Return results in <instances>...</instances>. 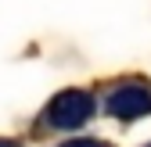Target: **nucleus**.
Returning <instances> with one entry per match:
<instances>
[{"mask_svg": "<svg viewBox=\"0 0 151 147\" xmlns=\"http://www.w3.org/2000/svg\"><path fill=\"white\" fill-rule=\"evenodd\" d=\"M93 115V97L86 90H61L47 108V126L50 129H79Z\"/></svg>", "mask_w": 151, "mask_h": 147, "instance_id": "obj_1", "label": "nucleus"}, {"mask_svg": "<svg viewBox=\"0 0 151 147\" xmlns=\"http://www.w3.org/2000/svg\"><path fill=\"white\" fill-rule=\"evenodd\" d=\"M147 147H151V143H147Z\"/></svg>", "mask_w": 151, "mask_h": 147, "instance_id": "obj_5", "label": "nucleus"}, {"mask_svg": "<svg viewBox=\"0 0 151 147\" xmlns=\"http://www.w3.org/2000/svg\"><path fill=\"white\" fill-rule=\"evenodd\" d=\"M104 111L122 122H133L140 115H151V86L144 83H122L104 97Z\"/></svg>", "mask_w": 151, "mask_h": 147, "instance_id": "obj_2", "label": "nucleus"}, {"mask_svg": "<svg viewBox=\"0 0 151 147\" xmlns=\"http://www.w3.org/2000/svg\"><path fill=\"white\" fill-rule=\"evenodd\" d=\"M0 147H22L18 140H7V136H0Z\"/></svg>", "mask_w": 151, "mask_h": 147, "instance_id": "obj_4", "label": "nucleus"}, {"mask_svg": "<svg viewBox=\"0 0 151 147\" xmlns=\"http://www.w3.org/2000/svg\"><path fill=\"white\" fill-rule=\"evenodd\" d=\"M61 147H108V143H101V140H90V136H83V140H68V143H61Z\"/></svg>", "mask_w": 151, "mask_h": 147, "instance_id": "obj_3", "label": "nucleus"}]
</instances>
